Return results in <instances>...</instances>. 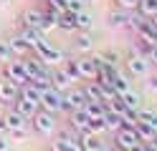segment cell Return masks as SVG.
Here are the masks:
<instances>
[{"label":"cell","mask_w":157,"mask_h":151,"mask_svg":"<svg viewBox=\"0 0 157 151\" xmlns=\"http://www.w3.org/2000/svg\"><path fill=\"white\" fill-rule=\"evenodd\" d=\"M8 131H5V124H3V118H0V136H5Z\"/></svg>","instance_id":"cell-42"},{"label":"cell","mask_w":157,"mask_h":151,"mask_svg":"<svg viewBox=\"0 0 157 151\" xmlns=\"http://www.w3.org/2000/svg\"><path fill=\"white\" fill-rule=\"evenodd\" d=\"M137 10H140L142 15L152 18V15L157 13V0H140V3H137Z\"/></svg>","instance_id":"cell-31"},{"label":"cell","mask_w":157,"mask_h":151,"mask_svg":"<svg viewBox=\"0 0 157 151\" xmlns=\"http://www.w3.org/2000/svg\"><path fill=\"white\" fill-rule=\"evenodd\" d=\"M114 3H117L119 10H127V13H129V10H137V3H140V0H114Z\"/></svg>","instance_id":"cell-36"},{"label":"cell","mask_w":157,"mask_h":151,"mask_svg":"<svg viewBox=\"0 0 157 151\" xmlns=\"http://www.w3.org/2000/svg\"><path fill=\"white\" fill-rule=\"evenodd\" d=\"M31 126L36 128V134L51 136L56 131V113H48V111H43L41 106H38V111L31 116Z\"/></svg>","instance_id":"cell-2"},{"label":"cell","mask_w":157,"mask_h":151,"mask_svg":"<svg viewBox=\"0 0 157 151\" xmlns=\"http://www.w3.org/2000/svg\"><path fill=\"white\" fill-rule=\"evenodd\" d=\"M18 96H21V86L13 83L10 78L0 76V103H13Z\"/></svg>","instance_id":"cell-10"},{"label":"cell","mask_w":157,"mask_h":151,"mask_svg":"<svg viewBox=\"0 0 157 151\" xmlns=\"http://www.w3.org/2000/svg\"><path fill=\"white\" fill-rule=\"evenodd\" d=\"M147 88H150L152 93H157V76H152V78H150V83H147Z\"/></svg>","instance_id":"cell-39"},{"label":"cell","mask_w":157,"mask_h":151,"mask_svg":"<svg viewBox=\"0 0 157 151\" xmlns=\"http://www.w3.org/2000/svg\"><path fill=\"white\" fill-rule=\"evenodd\" d=\"M38 106H41L43 111H48V113H61V111H63V93H61V91H56L53 86L46 88L43 93H41Z\"/></svg>","instance_id":"cell-6"},{"label":"cell","mask_w":157,"mask_h":151,"mask_svg":"<svg viewBox=\"0 0 157 151\" xmlns=\"http://www.w3.org/2000/svg\"><path fill=\"white\" fill-rule=\"evenodd\" d=\"M74 50H76L78 56H86V53H91V50H94V38H91L89 30H81V33L74 38Z\"/></svg>","instance_id":"cell-16"},{"label":"cell","mask_w":157,"mask_h":151,"mask_svg":"<svg viewBox=\"0 0 157 151\" xmlns=\"http://www.w3.org/2000/svg\"><path fill=\"white\" fill-rule=\"evenodd\" d=\"M84 93H86L89 101H101L104 88H101V83H96V81H86V83H84ZM101 103H104V101H101ZM104 106H106V103H104Z\"/></svg>","instance_id":"cell-22"},{"label":"cell","mask_w":157,"mask_h":151,"mask_svg":"<svg viewBox=\"0 0 157 151\" xmlns=\"http://www.w3.org/2000/svg\"><path fill=\"white\" fill-rule=\"evenodd\" d=\"M56 28H61V30H76V18H74V13L61 10V13L56 15Z\"/></svg>","instance_id":"cell-23"},{"label":"cell","mask_w":157,"mask_h":151,"mask_svg":"<svg viewBox=\"0 0 157 151\" xmlns=\"http://www.w3.org/2000/svg\"><path fill=\"white\" fill-rule=\"evenodd\" d=\"M33 83L41 88V91H46V88H51V70H46V73H41V76H36V78H31Z\"/></svg>","instance_id":"cell-32"},{"label":"cell","mask_w":157,"mask_h":151,"mask_svg":"<svg viewBox=\"0 0 157 151\" xmlns=\"http://www.w3.org/2000/svg\"><path fill=\"white\" fill-rule=\"evenodd\" d=\"M71 83H74V78L68 76L66 68H53V70H51V86H53L56 91H61V93H63V91L71 88Z\"/></svg>","instance_id":"cell-13"},{"label":"cell","mask_w":157,"mask_h":151,"mask_svg":"<svg viewBox=\"0 0 157 151\" xmlns=\"http://www.w3.org/2000/svg\"><path fill=\"white\" fill-rule=\"evenodd\" d=\"M104 151H106V149H104Z\"/></svg>","instance_id":"cell-46"},{"label":"cell","mask_w":157,"mask_h":151,"mask_svg":"<svg viewBox=\"0 0 157 151\" xmlns=\"http://www.w3.org/2000/svg\"><path fill=\"white\" fill-rule=\"evenodd\" d=\"M0 118H3V124H5V131H23V128H25V124H28V118H25V116H21L15 108H8Z\"/></svg>","instance_id":"cell-11"},{"label":"cell","mask_w":157,"mask_h":151,"mask_svg":"<svg viewBox=\"0 0 157 151\" xmlns=\"http://www.w3.org/2000/svg\"><path fill=\"white\" fill-rule=\"evenodd\" d=\"M84 111H86V116H89V118H104V111H106V106L101 103V101H86Z\"/></svg>","instance_id":"cell-27"},{"label":"cell","mask_w":157,"mask_h":151,"mask_svg":"<svg viewBox=\"0 0 157 151\" xmlns=\"http://www.w3.org/2000/svg\"><path fill=\"white\" fill-rule=\"evenodd\" d=\"M132 151H152V149H150V146H147V144H144V141H142V144H137V146H134Z\"/></svg>","instance_id":"cell-41"},{"label":"cell","mask_w":157,"mask_h":151,"mask_svg":"<svg viewBox=\"0 0 157 151\" xmlns=\"http://www.w3.org/2000/svg\"><path fill=\"white\" fill-rule=\"evenodd\" d=\"M144 144L150 146L152 151H157V131H155V134H152V138H150V141H144Z\"/></svg>","instance_id":"cell-38"},{"label":"cell","mask_w":157,"mask_h":151,"mask_svg":"<svg viewBox=\"0 0 157 151\" xmlns=\"http://www.w3.org/2000/svg\"><path fill=\"white\" fill-rule=\"evenodd\" d=\"M124 66H127V73L132 78H144L150 73V60H147V56H142L140 50H132V53L127 56Z\"/></svg>","instance_id":"cell-4"},{"label":"cell","mask_w":157,"mask_h":151,"mask_svg":"<svg viewBox=\"0 0 157 151\" xmlns=\"http://www.w3.org/2000/svg\"><path fill=\"white\" fill-rule=\"evenodd\" d=\"M3 76L10 78L13 83H18V86H23V83L31 81V76H28V70H25V66H23L21 58H10L8 63H3Z\"/></svg>","instance_id":"cell-5"},{"label":"cell","mask_w":157,"mask_h":151,"mask_svg":"<svg viewBox=\"0 0 157 151\" xmlns=\"http://www.w3.org/2000/svg\"><path fill=\"white\" fill-rule=\"evenodd\" d=\"M21 60H23V66H25V70H28V76H31V78H36V76L46 73V63H43V60L38 58L36 53L25 56V58H21Z\"/></svg>","instance_id":"cell-18"},{"label":"cell","mask_w":157,"mask_h":151,"mask_svg":"<svg viewBox=\"0 0 157 151\" xmlns=\"http://www.w3.org/2000/svg\"><path fill=\"white\" fill-rule=\"evenodd\" d=\"M76 138H78V144H81V151H104L101 138L96 134H91V131H78Z\"/></svg>","instance_id":"cell-12"},{"label":"cell","mask_w":157,"mask_h":151,"mask_svg":"<svg viewBox=\"0 0 157 151\" xmlns=\"http://www.w3.org/2000/svg\"><path fill=\"white\" fill-rule=\"evenodd\" d=\"M86 5H89V3H86V0H66V10H68V13H81V10H86Z\"/></svg>","instance_id":"cell-34"},{"label":"cell","mask_w":157,"mask_h":151,"mask_svg":"<svg viewBox=\"0 0 157 151\" xmlns=\"http://www.w3.org/2000/svg\"><path fill=\"white\" fill-rule=\"evenodd\" d=\"M89 116H86V111L84 108H74V111H68V126H71L76 134L78 131H86L89 128Z\"/></svg>","instance_id":"cell-14"},{"label":"cell","mask_w":157,"mask_h":151,"mask_svg":"<svg viewBox=\"0 0 157 151\" xmlns=\"http://www.w3.org/2000/svg\"><path fill=\"white\" fill-rule=\"evenodd\" d=\"M86 3H94V0H86Z\"/></svg>","instance_id":"cell-44"},{"label":"cell","mask_w":157,"mask_h":151,"mask_svg":"<svg viewBox=\"0 0 157 151\" xmlns=\"http://www.w3.org/2000/svg\"><path fill=\"white\" fill-rule=\"evenodd\" d=\"M119 98L124 101V106H127V108H132V111H140V108H142V96L137 93V91H132V88L127 91V93H122Z\"/></svg>","instance_id":"cell-25"},{"label":"cell","mask_w":157,"mask_h":151,"mask_svg":"<svg viewBox=\"0 0 157 151\" xmlns=\"http://www.w3.org/2000/svg\"><path fill=\"white\" fill-rule=\"evenodd\" d=\"M41 3H46V0H41Z\"/></svg>","instance_id":"cell-45"},{"label":"cell","mask_w":157,"mask_h":151,"mask_svg":"<svg viewBox=\"0 0 157 151\" xmlns=\"http://www.w3.org/2000/svg\"><path fill=\"white\" fill-rule=\"evenodd\" d=\"M13 58V50H10V43H8V38L3 40L0 38V63H8V60Z\"/></svg>","instance_id":"cell-33"},{"label":"cell","mask_w":157,"mask_h":151,"mask_svg":"<svg viewBox=\"0 0 157 151\" xmlns=\"http://www.w3.org/2000/svg\"><path fill=\"white\" fill-rule=\"evenodd\" d=\"M21 23L41 30V25H43V10L41 8H25L23 13H21Z\"/></svg>","instance_id":"cell-17"},{"label":"cell","mask_w":157,"mask_h":151,"mask_svg":"<svg viewBox=\"0 0 157 151\" xmlns=\"http://www.w3.org/2000/svg\"><path fill=\"white\" fill-rule=\"evenodd\" d=\"M86 93H84V88H68L63 91V111L68 113V111H74V108H84L86 106Z\"/></svg>","instance_id":"cell-8"},{"label":"cell","mask_w":157,"mask_h":151,"mask_svg":"<svg viewBox=\"0 0 157 151\" xmlns=\"http://www.w3.org/2000/svg\"><path fill=\"white\" fill-rule=\"evenodd\" d=\"M134 131H137V136H140V141H150V138H152V134H155L152 124H150V121H142V118H137Z\"/></svg>","instance_id":"cell-26"},{"label":"cell","mask_w":157,"mask_h":151,"mask_svg":"<svg viewBox=\"0 0 157 151\" xmlns=\"http://www.w3.org/2000/svg\"><path fill=\"white\" fill-rule=\"evenodd\" d=\"M112 88L117 91V96H122V93H127V91L132 88V76H129V73H124V70H119V68H117V73H114V78H112Z\"/></svg>","instance_id":"cell-19"},{"label":"cell","mask_w":157,"mask_h":151,"mask_svg":"<svg viewBox=\"0 0 157 151\" xmlns=\"http://www.w3.org/2000/svg\"><path fill=\"white\" fill-rule=\"evenodd\" d=\"M10 149V144H8V138L5 136H0V151H8Z\"/></svg>","instance_id":"cell-40"},{"label":"cell","mask_w":157,"mask_h":151,"mask_svg":"<svg viewBox=\"0 0 157 151\" xmlns=\"http://www.w3.org/2000/svg\"><path fill=\"white\" fill-rule=\"evenodd\" d=\"M106 108L109 111H114V113H119V116H124V111H127V106H124V101L117 96V98H112L109 103H106Z\"/></svg>","instance_id":"cell-35"},{"label":"cell","mask_w":157,"mask_h":151,"mask_svg":"<svg viewBox=\"0 0 157 151\" xmlns=\"http://www.w3.org/2000/svg\"><path fill=\"white\" fill-rule=\"evenodd\" d=\"M147 60H150V63H157V43L147 50Z\"/></svg>","instance_id":"cell-37"},{"label":"cell","mask_w":157,"mask_h":151,"mask_svg":"<svg viewBox=\"0 0 157 151\" xmlns=\"http://www.w3.org/2000/svg\"><path fill=\"white\" fill-rule=\"evenodd\" d=\"M41 93H43V91L38 88L33 81H28V83H23V86H21V96H23V98H28V101H36V103H38V101H41Z\"/></svg>","instance_id":"cell-24"},{"label":"cell","mask_w":157,"mask_h":151,"mask_svg":"<svg viewBox=\"0 0 157 151\" xmlns=\"http://www.w3.org/2000/svg\"><path fill=\"white\" fill-rule=\"evenodd\" d=\"M104 124H106V131H117V128L122 126V116L106 108V111H104Z\"/></svg>","instance_id":"cell-30"},{"label":"cell","mask_w":157,"mask_h":151,"mask_svg":"<svg viewBox=\"0 0 157 151\" xmlns=\"http://www.w3.org/2000/svg\"><path fill=\"white\" fill-rule=\"evenodd\" d=\"M8 43H10V50H13V58H25V56H31L33 53V48L25 43V40L21 35H13V38H8Z\"/></svg>","instance_id":"cell-21"},{"label":"cell","mask_w":157,"mask_h":151,"mask_svg":"<svg viewBox=\"0 0 157 151\" xmlns=\"http://www.w3.org/2000/svg\"><path fill=\"white\" fill-rule=\"evenodd\" d=\"M76 30H91L94 28V15L89 10H81V13H76Z\"/></svg>","instance_id":"cell-29"},{"label":"cell","mask_w":157,"mask_h":151,"mask_svg":"<svg viewBox=\"0 0 157 151\" xmlns=\"http://www.w3.org/2000/svg\"><path fill=\"white\" fill-rule=\"evenodd\" d=\"M137 144H142V141H140V136H137L134 126H119L114 131V146H117V151H132Z\"/></svg>","instance_id":"cell-3"},{"label":"cell","mask_w":157,"mask_h":151,"mask_svg":"<svg viewBox=\"0 0 157 151\" xmlns=\"http://www.w3.org/2000/svg\"><path fill=\"white\" fill-rule=\"evenodd\" d=\"M18 35H21L25 43L33 48V53H36V50H41L43 45H48L46 33H41L38 28H31V25H23V23H21V28H18Z\"/></svg>","instance_id":"cell-7"},{"label":"cell","mask_w":157,"mask_h":151,"mask_svg":"<svg viewBox=\"0 0 157 151\" xmlns=\"http://www.w3.org/2000/svg\"><path fill=\"white\" fill-rule=\"evenodd\" d=\"M51 151H81V144L76 134H58L51 141Z\"/></svg>","instance_id":"cell-9"},{"label":"cell","mask_w":157,"mask_h":151,"mask_svg":"<svg viewBox=\"0 0 157 151\" xmlns=\"http://www.w3.org/2000/svg\"><path fill=\"white\" fill-rule=\"evenodd\" d=\"M63 68L68 70V76H71L74 81H94L96 73H99V63H96V58L91 53L86 56H76L71 60H66Z\"/></svg>","instance_id":"cell-1"},{"label":"cell","mask_w":157,"mask_h":151,"mask_svg":"<svg viewBox=\"0 0 157 151\" xmlns=\"http://www.w3.org/2000/svg\"><path fill=\"white\" fill-rule=\"evenodd\" d=\"M150 20H152V23H155V25H157V13H155V15H152V18H150Z\"/></svg>","instance_id":"cell-43"},{"label":"cell","mask_w":157,"mask_h":151,"mask_svg":"<svg viewBox=\"0 0 157 151\" xmlns=\"http://www.w3.org/2000/svg\"><path fill=\"white\" fill-rule=\"evenodd\" d=\"M36 56L41 58L43 63H53V66H56V63H61V60H66V58H63V50H61V48H56V45H51V43L43 45L41 50H36Z\"/></svg>","instance_id":"cell-15"},{"label":"cell","mask_w":157,"mask_h":151,"mask_svg":"<svg viewBox=\"0 0 157 151\" xmlns=\"http://www.w3.org/2000/svg\"><path fill=\"white\" fill-rule=\"evenodd\" d=\"M127 23H129V13H127V10L117 8L114 13H109V25L112 28H127Z\"/></svg>","instance_id":"cell-28"},{"label":"cell","mask_w":157,"mask_h":151,"mask_svg":"<svg viewBox=\"0 0 157 151\" xmlns=\"http://www.w3.org/2000/svg\"><path fill=\"white\" fill-rule=\"evenodd\" d=\"M13 108H15L21 116H25L28 121H31V116L38 111V103H36V101H28V98H23V96H18V98L13 101Z\"/></svg>","instance_id":"cell-20"}]
</instances>
